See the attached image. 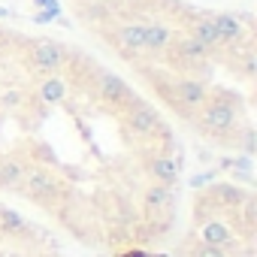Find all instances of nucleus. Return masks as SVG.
Segmentation results:
<instances>
[{"label":"nucleus","mask_w":257,"mask_h":257,"mask_svg":"<svg viewBox=\"0 0 257 257\" xmlns=\"http://www.w3.org/2000/svg\"><path fill=\"white\" fill-rule=\"evenodd\" d=\"M239 112H242V100L227 91V88H212L206 103L197 109V115L191 118V124L209 140H218L224 146L236 143V131H239Z\"/></svg>","instance_id":"1"},{"label":"nucleus","mask_w":257,"mask_h":257,"mask_svg":"<svg viewBox=\"0 0 257 257\" xmlns=\"http://www.w3.org/2000/svg\"><path fill=\"white\" fill-rule=\"evenodd\" d=\"M146 76H149V82L155 85V91L170 103V109H176L185 121H191L194 115H197V109L206 103V97H209V88H206V82H200V79H194V76H176V79H167V82H158L149 70H143Z\"/></svg>","instance_id":"2"},{"label":"nucleus","mask_w":257,"mask_h":257,"mask_svg":"<svg viewBox=\"0 0 257 257\" xmlns=\"http://www.w3.org/2000/svg\"><path fill=\"white\" fill-rule=\"evenodd\" d=\"M19 191H22L31 203L46 206V209H52V206L64 197V185H61V179H58L52 170H46V167H31Z\"/></svg>","instance_id":"3"},{"label":"nucleus","mask_w":257,"mask_h":257,"mask_svg":"<svg viewBox=\"0 0 257 257\" xmlns=\"http://www.w3.org/2000/svg\"><path fill=\"white\" fill-rule=\"evenodd\" d=\"M70 61L67 55V46L55 43V40H34L25 52V64L34 76H52L58 73L64 64Z\"/></svg>","instance_id":"4"},{"label":"nucleus","mask_w":257,"mask_h":257,"mask_svg":"<svg viewBox=\"0 0 257 257\" xmlns=\"http://www.w3.org/2000/svg\"><path fill=\"white\" fill-rule=\"evenodd\" d=\"M124 124H127V131H131V134H137L140 140L158 137V134L164 131L161 112H158V109H155L152 103L140 100V97H134L131 103L124 106Z\"/></svg>","instance_id":"5"},{"label":"nucleus","mask_w":257,"mask_h":257,"mask_svg":"<svg viewBox=\"0 0 257 257\" xmlns=\"http://www.w3.org/2000/svg\"><path fill=\"white\" fill-rule=\"evenodd\" d=\"M170 55H173V61L179 64V67H185V76H188V70H200V67H206V61H209V52H206V46H200L194 37H188V34H176V40L170 43V49H167Z\"/></svg>","instance_id":"6"},{"label":"nucleus","mask_w":257,"mask_h":257,"mask_svg":"<svg viewBox=\"0 0 257 257\" xmlns=\"http://www.w3.org/2000/svg\"><path fill=\"white\" fill-rule=\"evenodd\" d=\"M97 97H100L103 103H109V106L124 109L137 94H134V88L127 85L121 76H115V73H100V76H97Z\"/></svg>","instance_id":"7"},{"label":"nucleus","mask_w":257,"mask_h":257,"mask_svg":"<svg viewBox=\"0 0 257 257\" xmlns=\"http://www.w3.org/2000/svg\"><path fill=\"white\" fill-rule=\"evenodd\" d=\"M200 242L221 248V251H230L236 245V230L224 218H203L200 221Z\"/></svg>","instance_id":"8"},{"label":"nucleus","mask_w":257,"mask_h":257,"mask_svg":"<svg viewBox=\"0 0 257 257\" xmlns=\"http://www.w3.org/2000/svg\"><path fill=\"white\" fill-rule=\"evenodd\" d=\"M212 22H215V31L221 37V46L224 49H236L248 37V28H242V19L233 16V13H215Z\"/></svg>","instance_id":"9"},{"label":"nucleus","mask_w":257,"mask_h":257,"mask_svg":"<svg viewBox=\"0 0 257 257\" xmlns=\"http://www.w3.org/2000/svg\"><path fill=\"white\" fill-rule=\"evenodd\" d=\"M112 31H115V43L121 52H127V55L146 52V25L143 22H121Z\"/></svg>","instance_id":"10"},{"label":"nucleus","mask_w":257,"mask_h":257,"mask_svg":"<svg viewBox=\"0 0 257 257\" xmlns=\"http://www.w3.org/2000/svg\"><path fill=\"white\" fill-rule=\"evenodd\" d=\"M67 94H70V79L61 73H52L37 85V103L43 106H58L67 100Z\"/></svg>","instance_id":"11"},{"label":"nucleus","mask_w":257,"mask_h":257,"mask_svg":"<svg viewBox=\"0 0 257 257\" xmlns=\"http://www.w3.org/2000/svg\"><path fill=\"white\" fill-rule=\"evenodd\" d=\"M31 164L22 158V155H10L0 161V191H19L25 176H28Z\"/></svg>","instance_id":"12"},{"label":"nucleus","mask_w":257,"mask_h":257,"mask_svg":"<svg viewBox=\"0 0 257 257\" xmlns=\"http://www.w3.org/2000/svg\"><path fill=\"white\" fill-rule=\"evenodd\" d=\"M173 40H176V31H173L167 22H149V25H146V52L164 55Z\"/></svg>","instance_id":"13"},{"label":"nucleus","mask_w":257,"mask_h":257,"mask_svg":"<svg viewBox=\"0 0 257 257\" xmlns=\"http://www.w3.org/2000/svg\"><path fill=\"white\" fill-rule=\"evenodd\" d=\"M143 206H146V215L149 218H158L161 212H170V206H173V191L167 188V185H152L146 194H143Z\"/></svg>","instance_id":"14"},{"label":"nucleus","mask_w":257,"mask_h":257,"mask_svg":"<svg viewBox=\"0 0 257 257\" xmlns=\"http://www.w3.org/2000/svg\"><path fill=\"white\" fill-rule=\"evenodd\" d=\"M251 194H245V191H239L236 185H215L209 194H206V200H212V203H218L221 209H239L245 200H248Z\"/></svg>","instance_id":"15"},{"label":"nucleus","mask_w":257,"mask_h":257,"mask_svg":"<svg viewBox=\"0 0 257 257\" xmlns=\"http://www.w3.org/2000/svg\"><path fill=\"white\" fill-rule=\"evenodd\" d=\"M149 173H152V179H155L158 185H167V188H170V185L179 179V164H176L170 155H158V158H152Z\"/></svg>","instance_id":"16"},{"label":"nucleus","mask_w":257,"mask_h":257,"mask_svg":"<svg viewBox=\"0 0 257 257\" xmlns=\"http://www.w3.org/2000/svg\"><path fill=\"white\" fill-rule=\"evenodd\" d=\"M0 233L7 236H19V233H28V221L16 212V209H7L0 206Z\"/></svg>","instance_id":"17"},{"label":"nucleus","mask_w":257,"mask_h":257,"mask_svg":"<svg viewBox=\"0 0 257 257\" xmlns=\"http://www.w3.org/2000/svg\"><path fill=\"white\" fill-rule=\"evenodd\" d=\"M191 257H230V254H227V251H221V248H212V245L197 242V245L191 248Z\"/></svg>","instance_id":"18"},{"label":"nucleus","mask_w":257,"mask_h":257,"mask_svg":"<svg viewBox=\"0 0 257 257\" xmlns=\"http://www.w3.org/2000/svg\"><path fill=\"white\" fill-rule=\"evenodd\" d=\"M121 257H152V254H146V251H140V248H134V251H124Z\"/></svg>","instance_id":"19"},{"label":"nucleus","mask_w":257,"mask_h":257,"mask_svg":"<svg viewBox=\"0 0 257 257\" xmlns=\"http://www.w3.org/2000/svg\"><path fill=\"white\" fill-rule=\"evenodd\" d=\"M46 4H49V0H34V7H37V10H43Z\"/></svg>","instance_id":"20"}]
</instances>
